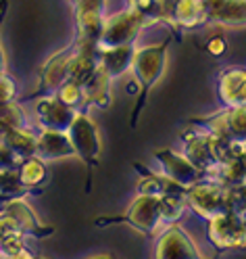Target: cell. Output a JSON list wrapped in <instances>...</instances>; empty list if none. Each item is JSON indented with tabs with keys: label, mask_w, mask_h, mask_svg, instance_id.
I'll list each match as a JSON object with an SVG mask.
<instances>
[{
	"label": "cell",
	"mask_w": 246,
	"mask_h": 259,
	"mask_svg": "<svg viewBox=\"0 0 246 259\" xmlns=\"http://www.w3.org/2000/svg\"><path fill=\"white\" fill-rule=\"evenodd\" d=\"M186 203L205 220L225 213V190L215 180H203L186 190Z\"/></svg>",
	"instance_id": "9c48e42d"
},
{
	"label": "cell",
	"mask_w": 246,
	"mask_h": 259,
	"mask_svg": "<svg viewBox=\"0 0 246 259\" xmlns=\"http://www.w3.org/2000/svg\"><path fill=\"white\" fill-rule=\"evenodd\" d=\"M5 132H7V127H5L3 123H0V142H3V136H5Z\"/></svg>",
	"instance_id": "e575fe53"
},
{
	"label": "cell",
	"mask_w": 246,
	"mask_h": 259,
	"mask_svg": "<svg viewBox=\"0 0 246 259\" xmlns=\"http://www.w3.org/2000/svg\"><path fill=\"white\" fill-rule=\"evenodd\" d=\"M136 55L134 44H123V46H113V48H98V65L107 71L111 79L121 77L125 71L132 69Z\"/></svg>",
	"instance_id": "9a60e30c"
},
{
	"label": "cell",
	"mask_w": 246,
	"mask_h": 259,
	"mask_svg": "<svg viewBox=\"0 0 246 259\" xmlns=\"http://www.w3.org/2000/svg\"><path fill=\"white\" fill-rule=\"evenodd\" d=\"M13 199H21V197H15V194H7V192H0V213L7 209V205L13 201Z\"/></svg>",
	"instance_id": "d6a6232c"
},
{
	"label": "cell",
	"mask_w": 246,
	"mask_h": 259,
	"mask_svg": "<svg viewBox=\"0 0 246 259\" xmlns=\"http://www.w3.org/2000/svg\"><path fill=\"white\" fill-rule=\"evenodd\" d=\"M159 201V220L161 224H175L186 211V192H165L157 199Z\"/></svg>",
	"instance_id": "603a6c76"
},
{
	"label": "cell",
	"mask_w": 246,
	"mask_h": 259,
	"mask_svg": "<svg viewBox=\"0 0 246 259\" xmlns=\"http://www.w3.org/2000/svg\"><path fill=\"white\" fill-rule=\"evenodd\" d=\"M163 21L175 23L182 29H192L203 25L209 17L201 0H161Z\"/></svg>",
	"instance_id": "4fadbf2b"
},
{
	"label": "cell",
	"mask_w": 246,
	"mask_h": 259,
	"mask_svg": "<svg viewBox=\"0 0 246 259\" xmlns=\"http://www.w3.org/2000/svg\"><path fill=\"white\" fill-rule=\"evenodd\" d=\"M94 259H113V257H94Z\"/></svg>",
	"instance_id": "74e56055"
},
{
	"label": "cell",
	"mask_w": 246,
	"mask_h": 259,
	"mask_svg": "<svg viewBox=\"0 0 246 259\" xmlns=\"http://www.w3.org/2000/svg\"><path fill=\"white\" fill-rule=\"evenodd\" d=\"M105 23V0H75V27L79 46H96Z\"/></svg>",
	"instance_id": "52a82bcc"
},
{
	"label": "cell",
	"mask_w": 246,
	"mask_h": 259,
	"mask_svg": "<svg viewBox=\"0 0 246 259\" xmlns=\"http://www.w3.org/2000/svg\"><path fill=\"white\" fill-rule=\"evenodd\" d=\"M146 23L142 21L140 15H136L132 9L121 11L113 17L105 19L98 48H113V46H123V44H134L136 36Z\"/></svg>",
	"instance_id": "8992f818"
},
{
	"label": "cell",
	"mask_w": 246,
	"mask_h": 259,
	"mask_svg": "<svg viewBox=\"0 0 246 259\" xmlns=\"http://www.w3.org/2000/svg\"><path fill=\"white\" fill-rule=\"evenodd\" d=\"M75 55V46L71 44L69 48L57 53L51 61H46V65L40 71V86L34 94L25 96V101H31V99H40V96H51L59 90L61 84L67 82V75H69V63Z\"/></svg>",
	"instance_id": "8fae6325"
},
{
	"label": "cell",
	"mask_w": 246,
	"mask_h": 259,
	"mask_svg": "<svg viewBox=\"0 0 246 259\" xmlns=\"http://www.w3.org/2000/svg\"><path fill=\"white\" fill-rule=\"evenodd\" d=\"M55 96H57L61 103H65L67 107H71V109H75V111H86L84 90H81V86L75 84V82H69V79H67L65 84L59 86V90L55 92Z\"/></svg>",
	"instance_id": "d4e9b609"
},
{
	"label": "cell",
	"mask_w": 246,
	"mask_h": 259,
	"mask_svg": "<svg viewBox=\"0 0 246 259\" xmlns=\"http://www.w3.org/2000/svg\"><path fill=\"white\" fill-rule=\"evenodd\" d=\"M107 224H127L132 228L140 230L142 234L151 236L159 228V201L151 194H138L132 201L129 209L119 218H96V226H107Z\"/></svg>",
	"instance_id": "277c9868"
},
{
	"label": "cell",
	"mask_w": 246,
	"mask_h": 259,
	"mask_svg": "<svg viewBox=\"0 0 246 259\" xmlns=\"http://www.w3.org/2000/svg\"><path fill=\"white\" fill-rule=\"evenodd\" d=\"M219 99L225 107H246V69L229 67L219 75Z\"/></svg>",
	"instance_id": "ac0fdd59"
},
{
	"label": "cell",
	"mask_w": 246,
	"mask_h": 259,
	"mask_svg": "<svg viewBox=\"0 0 246 259\" xmlns=\"http://www.w3.org/2000/svg\"><path fill=\"white\" fill-rule=\"evenodd\" d=\"M155 159L161 165V174L169 178L171 182H175L182 188H190L194 184H199L203 180H207L205 174L196 169L190 161L186 159V155H179L171 149H157L155 151Z\"/></svg>",
	"instance_id": "30bf717a"
},
{
	"label": "cell",
	"mask_w": 246,
	"mask_h": 259,
	"mask_svg": "<svg viewBox=\"0 0 246 259\" xmlns=\"http://www.w3.org/2000/svg\"><path fill=\"white\" fill-rule=\"evenodd\" d=\"M5 213H9V215L15 218V222H17V226L21 228V232H23L25 236H31V238H46L48 234L55 232L53 226H44V224L36 218V213L31 211L29 205H27L23 199H13V201L7 205Z\"/></svg>",
	"instance_id": "e0dca14e"
},
{
	"label": "cell",
	"mask_w": 246,
	"mask_h": 259,
	"mask_svg": "<svg viewBox=\"0 0 246 259\" xmlns=\"http://www.w3.org/2000/svg\"><path fill=\"white\" fill-rule=\"evenodd\" d=\"M223 190H225V211L236 215L246 211V180L223 186Z\"/></svg>",
	"instance_id": "484cf974"
},
{
	"label": "cell",
	"mask_w": 246,
	"mask_h": 259,
	"mask_svg": "<svg viewBox=\"0 0 246 259\" xmlns=\"http://www.w3.org/2000/svg\"><path fill=\"white\" fill-rule=\"evenodd\" d=\"M219 25L238 27L246 23V0H225L221 9L211 17Z\"/></svg>",
	"instance_id": "cb8c5ba5"
},
{
	"label": "cell",
	"mask_w": 246,
	"mask_h": 259,
	"mask_svg": "<svg viewBox=\"0 0 246 259\" xmlns=\"http://www.w3.org/2000/svg\"><path fill=\"white\" fill-rule=\"evenodd\" d=\"M242 159L246 161V142H244V151H242Z\"/></svg>",
	"instance_id": "8d00e7d4"
},
{
	"label": "cell",
	"mask_w": 246,
	"mask_h": 259,
	"mask_svg": "<svg viewBox=\"0 0 246 259\" xmlns=\"http://www.w3.org/2000/svg\"><path fill=\"white\" fill-rule=\"evenodd\" d=\"M155 259H203V257L192 242V238L182 228L171 224L157 240Z\"/></svg>",
	"instance_id": "7c38bea8"
},
{
	"label": "cell",
	"mask_w": 246,
	"mask_h": 259,
	"mask_svg": "<svg viewBox=\"0 0 246 259\" xmlns=\"http://www.w3.org/2000/svg\"><path fill=\"white\" fill-rule=\"evenodd\" d=\"M129 9L140 15L144 23L163 21V7L161 0H129Z\"/></svg>",
	"instance_id": "4316f807"
},
{
	"label": "cell",
	"mask_w": 246,
	"mask_h": 259,
	"mask_svg": "<svg viewBox=\"0 0 246 259\" xmlns=\"http://www.w3.org/2000/svg\"><path fill=\"white\" fill-rule=\"evenodd\" d=\"M9 13V0H0V73L5 71V51H3V25Z\"/></svg>",
	"instance_id": "4dcf8cb0"
},
{
	"label": "cell",
	"mask_w": 246,
	"mask_h": 259,
	"mask_svg": "<svg viewBox=\"0 0 246 259\" xmlns=\"http://www.w3.org/2000/svg\"><path fill=\"white\" fill-rule=\"evenodd\" d=\"M225 51H227V42L223 36H213L207 42V53L213 57H221V55H225Z\"/></svg>",
	"instance_id": "f546056e"
},
{
	"label": "cell",
	"mask_w": 246,
	"mask_h": 259,
	"mask_svg": "<svg viewBox=\"0 0 246 259\" xmlns=\"http://www.w3.org/2000/svg\"><path fill=\"white\" fill-rule=\"evenodd\" d=\"M0 259H40V257H36V255H31L27 249L25 251H21V253H17V255H9V257H0Z\"/></svg>",
	"instance_id": "836d02e7"
},
{
	"label": "cell",
	"mask_w": 246,
	"mask_h": 259,
	"mask_svg": "<svg viewBox=\"0 0 246 259\" xmlns=\"http://www.w3.org/2000/svg\"><path fill=\"white\" fill-rule=\"evenodd\" d=\"M240 218H242V222H244V226H246V211H242V213H240Z\"/></svg>",
	"instance_id": "d590c367"
},
{
	"label": "cell",
	"mask_w": 246,
	"mask_h": 259,
	"mask_svg": "<svg viewBox=\"0 0 246 259\" xmlns=\"http://www.w3.org/2000/svg\"><path fill=\"white\" fill-rule=\"evenodd\" d=\"M19 165H21V159L0 142V171H15Z\"/></svg>",
	"instance_id": "f1b7e54d"
},
{
	"label": "cell",
	"mask_w": 246,
	"mask_h": 259,
	"mask_svg": "<svg viewBox=\"0 0 246 259\" xmlns=\"http://www.w3.org/2000/svg\"><path fill=\"white\" fill-rule=\"evenodd\" d=\"M36 115L42 130H53V132H67L69 125L73 123L77 111L61 103L55 94L40 96L36 105Z\"/></svg>",
	"instance_id": "5bb4252c"
},
{
	"label": "cell",
	"mask_w": 246,
	"mask_h": 259,
	"mask_svg": "<svg viewBox=\"0 0 246 259\" xmlns=\"http://www.w3.org/2000/svg\"><path fill=\"white\" fill-rule=\"evenodd\" d=\"M36 157L46 161H57L65 157H73V147L67 132H53L42 130V134L36 136Z\"/></svg>",
	"instance_id": "2e32d148"
},
{
	"label": "cell",
	"mask_w": 246,
	"mask_h": 259,
	"mask_svg": "<svg viewBox=\"0 0 246 259\" xmlns=\"http://www.w3.org/2000/svg\"><path fill=\"white\" fill-rule=\"evenodd\" d=\"M192 125L223 140L246 142V107H225L217 115L192 119Z\"/></svg>",
	"instance_id": "5b68a950"
},
{
	"label": "cell",
	"mask_w": 246,
	"mask_h": 259,
	"mask_svg": "<svg viewBox=\"0 0 246 259\" xmlns=\"http://www.w3.org/2000/svg\"><path fill=\"white\" fill-rule=\"evenodd\" d=\"M15 99H17V82L7 71H3L0 73V105L13 103Z\"/></svg>",
	"instance_id": "83f0119b"
},
{
	"label": "cell",
	"mask_w": 246,
	"mask_h": 259,
	"mask_svg": "<svg viewBox=\"0 0 246 259\" xmlns=\"http://www.w3.org/2000/svg\"><path fill=\"white\" fill-rule=\"evenodd\" d=\"M182 138H184V155H186V159L199 171L205 174L207 180H213L215 174H217L219 163H221L215 136L192 125L188 132H184Z\"/></svg>",
	"instance_id": "7a4b0ae2"
},
{
	"label": "cell",
	"mask_w": 246,
	"mask_h": 259,
	"mask_svg": "<svg viewBox=\"0 0 246 259\" xmlns=\"http://www.w3.org/2000/svg\"><path fill=\"white\" fill-rule=\"evenodd\" d=\"M3 144L21 161L36 157V136L27 127H11L3 136Z\"/></svg>",
	"instance_id": "44dd1931"
},
{
	"label": "cell",
	"mask_w": 246,
	"mask_h": 259,
	"mask_svg": "<svg viewBox=\"0 0 246 259\" xmlns=\"http://www.w3.org/2000/svg\"><path fill=\"white\" fill-rule=\"evenodd\" d=\"M111 77L107 75V71L98 65L94 69V73L81 84L84 90V101H86V109L88 107H101V109H109L111 105Z\"/></svg>",
	"instance_id": "d6986e66"
},
{
	"label": "cell",
	"mask_w": 246,
	"mask_h": 259,
	"mask_svg": "<svg viewBox=\"0 0 246 259\" xmlns=\"http://www.w3.org/2000/svg\"><path fill=\"white\" fill-rule=\"evenodd\" d=\"M25 234L17 226L13 215L9 213H0V257H9V255H17L25 251Z\"/></svg>",
	"instance_id": "ffe728a7"
},
{
	"label": "cell",
	"mask_w": 246,
	"mask_h": 259,
	"mask_svg": "<svg viewBox=\"0 0 246 259\" xmlns=\"http://www.w3.org/2000/svg\"><path fill=\"white\" fill-rule=\"evenodd\" d=\"M203 3V7H205V11H207V17L211 19L213 15H215L219 9H221V5L225 3V0H201Z\"/></svg>",
	"instance_id": "1f68e13d"
},
{
	"label": "cell",
	"mask_w": 246,
	"mask_h": 259,
	"mask_svg": "<svg viewBox=\"0 0 246 259\" xmlns=\"http://www.w3.org/2000/svg\"><path fill=\"white\" fill-rule=\"evenodd\" d=\"M17 176H19V182L21 186L40 192V186L46 182L48 171H46V163L38 157H29L25 161H21V165L17 167Z\"/></svg>",
	"instance_id": "7402d4cb"
},
{
	"label": "cell",
	"mask_w": 246,
	"mask_h": 259,
	"mask_svg": "<svg viewBox=\"0 0 246 259\" xmlns=\"http://www.w3.org/2000/svg\"><path fill=\"white\" fill-rule=\"evenodd\" d=\"M67 136L71 140L73 155L84 161L88 174H92V169L98 165V159H101V138H98L96 123L90 119L86 111H77L73 123L67 130Z\"/></svg>",
	"instance_id": "3957f363"
},
{
	"label": "cell",
	"mask_w": 246,
	"mask_h": 259,
	"mask_svg": "<svg viewBox=\"0 0 246 259\" xmlns=\"http://www.w3.org/2000/svg\"><path fill=\"white\" fill-rule=\"evenodd\" d=\"M207 234L209 240L215 245L219 251L227 249H240L246 247V226L240 215L236 213H221L207 220Z\"/></svg>",
	"instance_id": "ba28073f"
},
{
	"label": "cell",
	"mask_w": 246,
	"mask_h": 259,
	"mask_svg": "<svg viewBox=\"0 0 246 259\" xmlns=\"http://www.w3.org/2000/svg\"><path fill=\"white\" fill-rule=\"evenodd\" d=\"M167 48H169V40L161 42V44H155V46L136 48L132 69H134V75L138 79L140 96L136 101V107L132 111V115H129V125H132V127H136V123H138V117H140L144 105H146V99H149V92L163 77V73H165Z\"/></svg>",
	"instance_id": "6da1fadb"
}]
</instances>
